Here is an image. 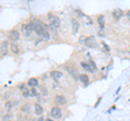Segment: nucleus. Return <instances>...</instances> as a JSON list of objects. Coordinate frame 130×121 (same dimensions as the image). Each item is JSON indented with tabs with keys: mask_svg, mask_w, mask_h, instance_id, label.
Returning a JSON list of instances; mask_svg holds the SVG:
<instances>
[{
	"mask_svg": "<svg viewBox=\"0 0 130 121\" xmlns=\"http://www.w3.org/2000/svg\"><path fill=\"white\" fill-rule=\"evenodd\" d=\"M32 23H34V25H35V31L37 33L38 36H42V33H43V30L46 29V27H44V24H42L40 21H38V19H34L32 21Z\"/></svg>",
	"mask_w": 130,
	"mask_h": 121,
	"instance_id": "1",
	"label": "nucleus"
},
{
	"mask_svg": "<svg viewBox=\"0 0 130 121\" xmlns=\"http://www.w3.org/2000/svg\"><path fill=\"white\" fill-rule=\"evenodd\" d=\"M48 17H49V21H50V25L53 26L55 29H58V28L60 27V24H61L60 18L58 16H55V15H53L52 13H49Z\"/></svg>",
	"mask_w": 130,
	"mask_h": 121,
	"instance_id": "2",
	"label": "nucleus"
},
{
	"mask_svg": "<svg viewBox=\"0 0 130 121\" xmlns=\"http://www.w3.org/2000/svg\"><path fill=\"white\" fill-rule=\"evenodd\" d=\"M50 115H51V117L53 119H55V120H59L61 117H62V111H61V109L59 107H53L51 109V112H50Z\"/></svg>",
	"mask_w": 130,
	"mask_h": 121,
	"instance_id": "3",
	"label": "nucleus"
},
{
	"mask_svg": "<svg viewBox=\"0 0 130 121\" xmlns=\"http://www.w3.org/2000/svg\"><path fill=\"white\" fill-rule=\"evenodd\" d=\"M54 103L58 105V106H62V105L66 104V97L63 95H56L54 97Z\"/></svg>",
	"mask_w": 130,
	"mask_h": 121,
	"instance_id": "4",
	"label": "nucleus"
},
{
	"mask_svg": "<svg viewBox=\"0 0 130 121\" xmlns=\"http://www.w3.org/2000/svg\"><path fill=\"white\" fill-rule=\"evenodd\" d=\"M86 44L87 47H89V48H94V47H96V41H95V38L93 37V36H90V37H88L87 39H86Z\"/></svg>",
	"mask_w": 130,
	"mask_h": 121,
	"instance_id": "5",
	"label": "nucleus"
},
{
	"mask_svg": "<svg viewBox=\"0 0 130 121\" xmlns=\"http://www.w3.org/2000/svg\"><path fill=\"white\" fill-rule=\"evenodd\" d=\"M9 38L12 40V42H14V41H16V40H19V39H20V33H19V30L12 29V30L10 31Z\"/></svg>",
	"mask_w": 130,
	"mask_h": 121,
	"instance_id": "6",
	"label": "nucleus"
},
{
	"mask_svg": "<svg viewBox=\"0 0 130 121\" xmlns=\"http://www.w3.org/2000/svg\"><path fill=\"white\" fill-rule=\"evenodd\" d=\"M8 46H9V43L8 41H2L1 44H0V54L1 55H6L7 52H8Z\"/></svg>",
	"mask_w": 130,
	"mask_h": 121,
	"instance_id": "7",
	"label": "nucleus"
},
{
	"mask_svg": "<svg viewBox=\"0 0 130 121\" xmlns=\"http://www.w3.org/2000/svg\"><path fill=\"white\" fill-rule=\"evenodd\" d=\"M21 110H22V112H24V114H26V115L30 114V110H31V106H30V104H29V103H26V104L22 105Z\"/></svg>",
	"mask_w": 130,
	"mask_h": 121,
	"instance_id": "8",
	"label": "nucleus"
},
{
	"mask_svg": "<svg viewBox=\"0 0 130 121\" xmlns=\"http://www.w3.org/2000/svg\"><path fill=\"white\" fill-rule=\"evenodd\" d=\"M72 30H73V34H76L78 31V28H79V23L76 18H73L72 19Z\"/></svg>",
	"mask_w": 130,
	"mask_h": 121,
	"instance_id": "9",
	"label": "nucleus"
},
{
	"mask_svg": "<svg viewBox=\"0 0 130 121\" xmlns=\"http://www.w3.org/2000/svg\"><path fill=\"white\" fill-rule=\"evenodd\" d=\"M50 76L52 78H53L54 80H58V79H60V78H62V76H63V74L61 71H59V70H52L51 72H50Z\"/></svg>",
	"mask_w": 130,
	"mask_h": 121,
	"instance_id": "10",
	"label": "nucleus"
},
{
	"mask_svg": "<svg viewBox=\"0 0 130 121\" xmlns=\"http://www.w3.org/2000/svg\"><path fill=\"white\" fill-rule=\"evenodd\" d=\"M35 112H36V115L39 116V117L42 115L43 109H42V106H41V105H40L39 103H36V104H35Z\"/></svg>",
	"mask_w": 130,
	"mask_h": 121,
	"instance_id": "11",
	"label": "nucleus"
},
{
	"mask_svg": "<svg viewBox=\"0 0 130 121\" xmlns=\"http://www.w3.org/2000/svg\"><path fill=\"white\" fill-rule=\"evenodd\" d=\"M121 16H123V11L120 9H116L113 11V17L115 19H119Z\"/></svg>",
	"mask_w": 130,
	"mask_h": 121,
	"instance_id": "12",
	"label": "nucleus"
},
{
	"mask_svg": "<svg viewBox=\"0 0 130 121\" xmlns=\"http://www.w3.org/2000/svg\"><path fill=\"white\" fill-rule=\"evenodd\" d=\"M10 49H11V51H12V53H14V54H19V53H20V49H19L18 44H16L15 42H11Z\"/></svg>",
	"mask_w": 130,
	"mask_h": 121,
	"instance_id": "13",
	"label": "nucleus"
},
{
	"mask_svg": "<svg viewBox=\"0 0 130 121\" xmlns=\"http://www.w3.org/2000/svg\"><path fill=\"white\" fill-rule=\"evenodd\" d=\"M98 23L100 25V28L103 29L104 26H105V19H104V15H99L98 16Z\"/></svg>",
	"mask_w": 130,
	"mask_h": 121,
	"instance_id": "14",
	"label": "nucleus"
},
{
	"mask_svg": "<svg viewBox=\"0 0 130 121\" xmlns=\"http://www.w3.org/2000/svg\"><path fill=\"white\" fill-rule=\"evenodd\" d=\"M21 29H22V34L25 36V37H29V35H30V31L28 30V28H27V25H25V24H23L22 27H21Z\"/></svg>",
	"mask_w": 130,
	"mask_h": 121,
	"instance_id": "15",
	"label": "nucleus"
},
{
	"mask_svg": "<svg viewBox=\"0 0 130 121\" xmlns=\"http://www.w3.org/2000/svg\"><path fill=\"white\" fill-rule=\"evenodd\" d=\"M41 37H42V39L44 40V41H48V40H50L51 35H50V33H49V30L47 29V28L43 30V33H42V36H41Z\"/></svg>",
	"mask_w": 130,
	"mask_h": 121,
	"instance_id": "16",
	"label": "nucleus"
},
{
	"mask_svg": "<svg viewBox=\"0 0 130 121\" xmlns=\"http://www.w3.org/2000/svg\"><path fill=\"white\" fill-rule=\"evenodd\" d=\"M28 86H29L30 88H34V87H37L38 86V80L36 78H30L29 80H28Z\"/></svg>",
	"mask_w": 130,
	"mask_h": 121,
	"instance_id": "17",
	"label": "nucleus"
},
{
	"mask_svg": "<svg viewBox=\"0 0 130 121\" xmlns=\"http://www.w3.org/2000/svg\"><path fill=\"white\" fill-rule=\"evenodd\" d=\"M79 80H80V81L81 82H83L84 84H88V82H89V77H88V76L87 75H80L79 76Z\"/></svg>",
	"mask_w": 130,
	"mask_h": 121,
	"instance_id": "18",
	"label": "nucleus"
},
{
	"mask_svg": "<svg viewBox=\"0 0 130 121\" xmlns=\"http://www.w3.org/2000/svg\"><path fill=\"white\" fill-rule=\"evenodd\" d=\"M88 64H89V66H90V68H91V71H92V72H96L98 68H96V66H95L94 62H93L92 59H90V61L88 62Z\"/></svg>",
	"mask_w": 130,
	"mask_h": 121,
	"instance_id": "19",
	"label": "nucleus"
},
{
	"mask_svg": "<svg viewBox=\"0 0 130 121\" xmlns=\"http://www.w3.org/2000/svg\"><path fill=\"white\" fill-rule=\"evenodd\" d=\"M80 65H81V67L84 68L86 71H89V72H92L91 71V68H90V66H89V64H87V63H84V62H81L80 63Z\"/></svg>",
	"mask_w": 130,
	"mask_h": 121,
	"instance_id": "20",
	"label": "nucleus"
},
{
	"mask_svg": "<svg viewBox=\"0 0 130 121\" xmlns=\"http://www.w3.org/2000/svg\"><path fill=\"white\" fill-rule=\"evenodd\" d=\"M30 94H31V96H35V97H39L40 96V94L38 93L35 88H30Z\"/></svg>",
	"mask_w": 130,
	"mask_h": 121,
	"instance_id": "21",
	"label": "nucleus"
},
{
	"mask_svg": "<svg viewBox=\"0 0 130 121\" xmlns=\"http://www.w3.org/2000/svg\"><path fill=\"white\" fill-rule=\"evenodd\" d=\"M68 71H70L71 74H72V76L74 77V79L78 78V76H77V70L75 69V68H74V69H73V68H70V70H68Z\"/></svg>",
	"mask_w": 130,
	"mask_h": 121,
	"instance_id": "22",
	"label": "nucleus"
},
{
	"mask_svg": "<svg viewBox=\"0 0 130 121\" xmlns=\"http://www.w3.org/2000/svg\"><path fill=\"white\" fill-rule=\"evenodd\" d=\"M27 28H28V30H29L30 34H31V31L35 30V25H34V23H32V22L28 23V24H27Z\"/></svg>",
	"mask_w": 130,
	"mask_h": 121,
	"instance_id": "23",
	"label": "nucleus"
},
{
	"mask_svg": "<svg viewBox=\"0 0 130 121\" xmlns=\"http://www.w3.org/2000/svg\"><path fill=\"white\" fill-rule=\"evenodd\" d=\"M3 121H11L12 119V115L10 114V112H8V114H6L5 116H3Z\"/></svg>",
	"mask_w": 130,
	"mask_h": 121,
	"instance_id": "24",
	"label": "nucleus"
},
{
	"mask_svg": "<svg viewBox=\"0 0 130 121\" xmlns=\"http://www.w3.org/2000/svg\"><path fill=\"white\" fill-rule=\"evenodd\" d=\"M20 90L22 91V93H24V92H26V91H28V89L26 88V84H24V83H22L21 86H20Z\"/></svg>",
	"mask_w": 130,
	"mask_h": 121,
	"instance_id": "25",
	"label": "nucleus"
},
{
	"mask_svg": "<svg viewBox=\"0 0 130 121\" xmlns=\"http://www.w3.org/2000/svg\"><path fill=\"white\" fill-rule=\"evenodd\" d=\"M86 37H85V36H80V38H79V40H78V41H79V43L80 44H85V43H86Z\"/></svg>",
	"mask_w": 130,
	"mask_h": 121,
	"instance_id": "26",
	"label": "nucleus"
},
{
	"mask_svg": "<svg viewBox=\"0 0 130 121\" xmlns=\"http://www.w3.org/2000/svg\"><path fill=\"white\" fill-rule=\"evenodd\" d=\"M12 106H13V105H12V102H7L6 103V108H7V109H11V108H12Z\"/></svg>",
	"mask_w": 130,
	"mask_h": 121,
	"instance_id": "27",
	"label": "nucleus"
},
{
	"mask_svg": "<svg viewBox=\"0 0 130 121\" xmlns=\"http://www.w3.org/2000/svg\"><path fill=\"white\" fill-rule=\"evenodd\" d=\"M23 96H24V97H29V96H31L30 91L28 90V91H26V92H24V93H23Z\"/></svg>",
	"mask_w": 130,
	"mask_h": 121,
	"instance_id": "28",
	"label": "nucleus"
},
{
	"mask_svg": "<svg viewBox=\"0 0 130 121\" xmlns=\"http://www.w3.org/2000/svg\"><path fill=\"white\" fill-rule=\"evenodd\" d=\"M40 90H41V92H42V94L46 96V95H48V91L46 90V89H44V87H41L40 88Z\"/></svg>",
	"mask_w": 130,
	"mask_h": 121,
	"instance_id": "29",
	"label": "nucleus"
},
{
	"mask_svg": "<svg viewBox=\"0 0 130 121\" xmlns=\"http://www.w3.org/2000/svg\"><path fill=\"white\" fill-rule=\"evenodd\" d=\"M102 46L104 47V49H105V50H106L107 52H109V47L107 46V44H106V43H105V42H102Z\"/></svg>",
	"mask_w": 130,
	"mask_h": 121,
	"instance_id": "30",
	"label": "nucleus"
},
{
	"mask_svg": "<svg viewBox=\"0 0 130 121\" xmlns=\"http://www.w3.org/2000/svg\"><path fill=\"white\" fill-rule=\"evenodd\" d=\"M37 121H44V119H43V117H41V116H40V117H39V118L37 119Z\"/></svg>",
	"mask_w": 130,
	"mask_h": 121,
	"instance_id": "31",
	"label": "nucleus"
},
{
	"mask_svg": "<svg viewBox=\"0 0 130 121\" xmlns=\"http://www.w3.org/2000/svg\"><path fill=\"white\" fill-rule=\"evenodd\" d=\"M127 17H128V18L130 19V10H129V11L127 12Z\"/></svg>",
	"mask_w": 130,
	"mask_h": 121,
	"instance_id": "32",
	"label": "nucleus"
},
{
	"mask_svg": "<svg viewBox=\"0 0 130 121\" xmlns=\"http://www.w3.org/2000/svg\"><path fill=\"white\" fill-rule=\"evenodd\" d=\"M47 121H53V120H50V119H48V120H47Z\"/></svg>",
	"mask_w": 130,
	"mask_h": 121,
	"instance_id": "33",
	"label": "nucleus"
},
{
	"mask_svg": "<svg viewBox=\"0 0 130 121\" xmlns=\"http://www.w3.org/2000/svg\"><path fill=\"white\" fill-rule=\"evenodd\" d=\"M0 116H1V112H0Z\"/></svg>",
	"mask_w": 130,
	"mask_h": 121,
	"instance_id": "34",
	"label": "nucleus"
}]
</instances>
